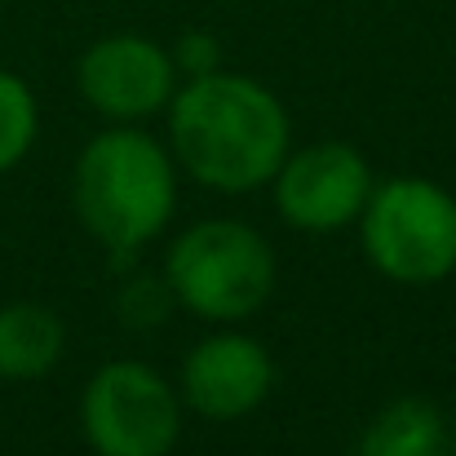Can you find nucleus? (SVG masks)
<instances>
[{"mask_svg": "<svg viewBox=\"0 0 456 456\" xmlns=\"http://www.w3.org/2000/svg\"><path fill=\"white\" fill-rule=\"evenodd\" d=\"M275 386V363L262 341L244 332L204 337L182 363V395L191 412L208 421H240L266 403Z\"/></svg>", "mask_w": 456, "mask_h": 456, "instance_id": "8", "label": "nucleus"}, {"mask_svg": "<svg viewBox=\"0 0 456 456\" xmlns=\"http://www.w3.org/2000/svg\"><path fill=\"white\" fill-rule=\"evenodd\" d=\"M67 350L62 319L40 302L0 305V381H40Z\"/></svg>", "mask_w": 456, "mask_h": 456, "instance_id": "9", "label": "nucleus"}, {"mask_svg": "<svg viewBox=\"0 0 456 456\" xmlns=\"http://www.w3.org/2000/svg\"><path fill=\"white\" fill-rule=\"evenodd\" d=\"M164 280H168V293L191 314L235 323L271 302L275 253L253 226L213 217L173 240Z\"/></svg>", "mask_w": 456, "mask_h": 456, "instance_id": "3", "label": "nucleus"}, {"mask_svg": "<svg viewBox=\"0 0 456 456\" xmlns=\"http://www.w3.org/2000/svg\"><path fill=\"white\" fill-rule=\"evenodd\" d=\"M36 129H40L36 94L27 89L22 76L0 71V173H9L27 159L31 142H36Z\"/></svg>", "mask_w": 456, "mask_h": 456, "instance_id": "11", "label": "nucleus"}, {"mask_svg": "<svg viewBox=\"0 0 456 456\" xmlns=\"http://www.w3.org/2000/svg\"><path fill=\"white\" fill-rule=\"evenodd\" d=\"M76 80L80 98L107 120H147L173 102L177 62L147 36H107L85 49Z\"/></svg>", "mask_w": 456, "mask_h": 456, "instance_id": "7", "label": "nucleus"}, {"mask_svg": "<svg viewBox=\"0 0 456 456\" xmlns=\"http://www.w3.org/2000/svg\"><path fill=\"white\" fill-rule=\"evenodd\" d=\"M173 62H177V67H186L191 76L217 71V40H213V36H204V31H191V36H182V40H177Z\"/></svg>", "mask_w": 456, "mask_h": 456, "instance_id": "12", "label": "nucleus"}, {"mask_svg": "<svg viewBox=\"0 0 456 456\" xmlns=\"http://www.w3.org/2000/svg\"><path fill=\"white\" fill-rule=\"evenodd\" d=\"M452 456H456V421H452Z\"/></svg>", "mask_w": 456, "mask_h": 456, "instance_id": "13", "label": "nucleus"}, {"mask_svg": "<svg viewBox=\"0 0 456 456\" xmlns=\"http://www.w3.org/2000/svg\"><path fill=\"white\" fill-rule=\"evenodd\" d=\"M289 111L253 76L204 71L168 102L173 159L213 191H253L289 155Z\"/></svg>", "mask_w": 456, "mask_h": 456, "instance_id": "1", "label": "nucleus"}, {"mask_svg": "<svg viewBox=\"0 0 456 456\" xmlns=\"http://www.w3.org/2000/svg\"><path fill=\"white\" fill-rule=\"evenodd\" d=\"M275 182V204L297 231H341L354 222L372 195L368 159L346 142H314L297 155H284Z\"/></svg>", "mask_w": 456, "mask_h": 456, "instance_id": "6", "label": "nucleus"}, {"mask_svg": "<svg viewBox=\"0 0 456 456\" xmlns=\"http://www.w3.org/2000/svg\"><path fill=\"white\" fill-rule=\"evenodd\" d=\"M359 456H452V435L430 399H395L368 426Z\"/></svg>", "mask_w": 456, "mask_h": 456, "instance_id": "10", "label": "nucleus"}, {"mask_svg": "<svg viewBox=\"0 0 456 456\" xmlns=\"http://www.w3.org/2000/svg\"><path fill=\"white\" fill-rule=\"evenodd\" d=\"M71 191L85 231L116 253H134L168 226L177 204V173L151 134L107 129L85 142Z\"/></svg>", "mask_w": 456, "mask_h": 456, "instance_id": "2", "label": "nucleus"}, {"mask_svg": "<svg viewBox=\"0 0 456 456\" xmlns=\"http://www.w3.org/2000/svg\"><path fill=\"white\" fill-rule=\"evenodd\" d=\"M363 253L395 284H439L456 271V195L430 177H390L372 186L363 213Z\"/></svg>", "mask_w": 456, "mask_h": 456, "instance_id": "4", "label": "nucleus"}, {"mask_svg": "<svg viewBox=\"0 0 456 456\" xmlns=\"http://www.w3.org/2000/svg\"><path fill=\"white\" fill-rule=\"evenodd\" d=\"M80 426L98 456H168L182 435V403L151 363L116 359L89 377Z\"/></svg>", "mask_w": 456, "mask_h": 456, "instance_id": "5", "label": "nucleus"}]
</instances>
